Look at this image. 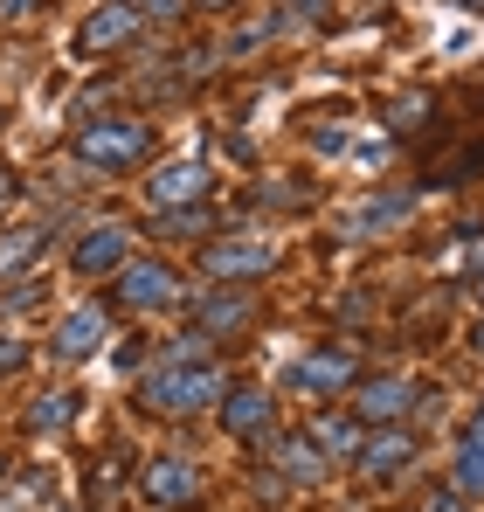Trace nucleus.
<instances>
[{
  "label": "nucleus",
  "instance_id": "obj_30",
  "mask_svg": "<svg viewBox=\"0 0 484 512\" xmlns=\"http://www.w3.org/2000/svg\"><path fill=\"white\" fill-rule=\"evenodd\" d=\"M471 291H478V305H484V256L471 263Z\"/></svg>",
  "mask_w": 484,
  "mask_h": 512
},
{
  "label": "nucleus",
  "instance_id": "obj_21",
  "mask_svg": "<svg viewBox=\"0 0 484 512\" xmlns=\"http://www.w3.org/2000/svg\"><path fill=\"white\" fill-rule=\"evenodd\" d=\"M457 492H478L484 499V443L464 436V450H457Z\"/></svg>",
  "mask_w": 484,
  "mask_h": 512
},
{
  "label": "nucleus",
  "instance_id": "obj_2",
  "mask_svg": "<svg viewBox=\"0 0 484 512\" xmlns=\"http://www.w3.org/2000/svg\"><path fill=\"white\" fill-rule=\"evenodd\" d=\"M153 153V125L146 118H90L77 132V160L90 173H125Z\"/></svg>",
  "mask_w": 484,
  "mask_h": 512
},
{
  "label": "nucleus",
  "instance_id": "obj_4",
  "mask_svg": "<svg viewBox=\"0 0 484 512\" xmlns=\"http://www.w3.org/2000/svg\"><path fill=\"white\" fill-rule=\"evenodd\" d=\"M70 263H77L83 277L125 270V263H132V229H125V222H97V229H83L77 250H70Z\"/></svg>",
  "mask_w": 484,
  "mask_h": 512
},
{
  "label": "nucleus",
  "instance_id": "obj_33",
  "mask_svg": "<svg viewBox=\"0 0 484 512\" xmlns=\"http://www.w3.org/2000/svg\"><path fill=\"white\" fill-rule=\"evenodd\" d=\"M194 7H229V0H194Z\"/></svg>",
  "mask_w": 484,
  "mask_h": 512
},
{
  "label": "nucleus",
  "instance_id": "obj_11",
  "mask_svg": "<svg viewBox=\"0 0 484 512\" xmlns=\"http://www.w3.org/2000/svg\"><path fill=\"white\" fill-rule=\"evenodd\" d=\"M146 194H153L160 208H187V201H201V194H208V160H166V167L146 180Z\"/></svg>",
  "mask_w": 484,
  "mask_h": 512
},
{
  "label": "nucleus",
  "instance_id": "obj_5",
  "mask_svg": "<svg viewBox=\"0 0 484 512\" xmlns=\"http://www.w3.org/2000/svg\"><path fill=\"white\" fill-rule=\"evenodd\" d=\"M180 298V277L166 270V263H125L118 270V305H132V312H166Z\"/></svg>",
  "mask_w": 484,
  "mask_h": 512
},
{
  "label": "nucleus",
  "instance_id": "obj_17",
  "mask_svg": "<svg viewBox=\"0 0 484 512\" xmlns=\"http://www.w3.org/2000/svg\"><path fill=\"white\" fill-rule=\"evenodd\" d=\"M42 250H49V229H42V222H28V229H14V236L0 243V270H21V263H35Z\"/></svg>",
  "mask_w": 484,
  "mask_h": 512
},
{
  "label": "nucleus",
  "instance_id": "obj_6",
  "mask_svg": "<svg viewBox=\"0 0 484 512\" xmlns=\"http://www.w3.org/2000/svg\"><path fill=\"white\" fill-rule=\"evenodd\" d=\"M104 340H111L104 305H77V312H63V319H56L49 353H63V360H90V353H104Z\"/></svg>",
  "mask_w": 484,
  "mask_h": 512
},
{
  "label": "nucleus",
  "instance_id": "obj_13",
  "mask_svg": "<svg viewBox=\"0 0 484 512\" xmlns=\"http://www.w3.org/2000/svg\"><path fill=\"white\" fill-rule=\"evenodd\" d=\"M408 457H415V436H408V429H381V436H360V450H353V464H360V471H374V478L402 471Z\"/></svg>",
  "mask_w": 484,
  "mask_h": 512
},
{
  "label": "nucleus",
  "instance_id": "obj_25",
  "mask_svg": "<svg viewBox=\"0 0 484 512\" xmlns=\"http://www.w3.org/2000/svg\"><path fill=\"white\" fill-rule=\"evenodd\" d=\"M415 118H429V97H402V104L388 111V125H395V132H408Z\"/></svg>",
  "mask_w": 484,
  "mask_h": 512
},
{
  "label": "nucleus",
  "instance_id": "obj_20",
  "mask_svg": "<svg viewBox=\"0 0 484 512\" xmlns=\"http://www.w3.org/2000/svg\"><path fill=\"white\" fill-rule=\"evenodd\" d=\"M312 450H332V457H353V450H360V429L353 423H312Z\"/></svg>",
  "mask_w": 484,
  "mask_h": 512
},
{
  "label": "nucleus",
  "instance_id": "obj_7",
  "mask_svg": "<svg viewBox=\"0 0 484 512\" xmlns=\"http://www.w3.org/2000/svg\"><path fill=\"white\" fill-rule=\"evenodd\" d=\"M132 35H139V7H132V0H104V7L77 28V56H104V49L132 42Z\"/></svg>",
  "mask_w": 484,
  "mask_h": 512
},
{
  "label": "nucleus",
  "instance_id": "obj_26",
  "mask_svg": "<svg viewBox=\"0 0 484 512\" xmlns=\"http://www.w3.org/2000/svg\"><path fill=\"white\" fill-rule=\"evenodd\" d=\"M28 305H42V284H35V277H21V284L7 291V312H28Z\"/></svg>",
  "mask_w": 484,
  "mask_h": 512
},
{
  "label": "nucleus",
  "instance_id": "obj_23",
  "mask_svg": "<svg viewBox=\"0 0 484 512\" xmlns=\"http://www.w3.org/2000/svg\"><path fill=\"white\" fill-rule=\"evenodd\" d=\"M332 0H284V14H277V28H291V21H319Z\"/></svg>",
  "mask_w": 484,
  "mask_h": 512
},
{
  "label": "nucleus",
  "instance_id": "obj_1",
  "mask_svg": "<svg viewBox=\"0 0 484 512\" xmlns=\"http://www.w3.org/2000/svg\"><path fill=\"white\" fill-rule=\"evenodd\" d=\"M222 395H229V381H222V367H215V360H201V353H194V360H173V353H166L160 367L139 381V402H146V409H160V416L215 409Z\"/></svg>",
  "mask_w": 484,
  "mask_h": 512
},
{
  "label": "nucleus",
  "instance_id": "obj_27",
  "mask_svg": "<svg viewBox=\"0 0 484 512\" xmlns=\"http://www.w3.org/2000/svg\"><path fill=\"white\" fill-rule=\"evenodd\" d=\"M132 7H139V14H153V21H173L187 0H132Z\"/></svg>",
  "mask_w": 484,
  "mask_h": 512
},
{
  "label": "nucleus",
  "instance_id": "obj_31",
  "mask_svg": "<svg viewBox=\"0 0 484 512\" xmlns=\"http://www.w3.org/2000/svg\"><path fill=\"white\" fill-rule=\"evenodd\" d=\"M0 201H14V173L0 167Z\"/></svg>",
  "mask_w": 484,
  "mask_h": 512
},
{
  "label": "nucleus",
  "instance_id": "obj_22",
  "mask_svg": "<svg viewBox=\"0 0 484 512\" xmlns=\"http://www.w3.org/2000/svg\"><path fill=\"white\" fill-rule=\"evenodd\" d=\"M42 499H49V478L35 471V478H21V485H14V492L0 499V512H28V506H42Z\"/></svg>",
  "mask_w": 484,
  "mask_h": 512
},
{
  "label": "nucleus",
  "instance_id": "obj_18",
  "mask_svg": "<svg viewBox=\"0 0 484 512\" xmlns=\"http://www.w3.org/2000/svg\"><path fill=\"white\" fill-rule=\"evenodd\" d=\"M249 319V298H201V333H229V326H242Z\"/></svg>",
  "mask_w": 484,
  "mask_h": 512
},
{
  "label": "nucleus",
  "instance_id": "obj_28",
  "mask_svg": "<svg viewBox=\"0 0 484 512\" xmlns=\"http://www.w3.org/2000/svg\"><path fill=\"white\" fill-rule=\"evenodd\" d=\"M319 153H325V160H332V153H346V132H339V125H325V132H319Z\"/></svg>",
  "mask_w": 484,
  "mask_h": 512
},
{
  "label": "nucleus",
  "instance_id": "obj_14",
  "mask_svg": "<svg viewBox=\"0 0 484 512\" xmlns=\"http://www.w3.org/2000/svg\"><path fill=\"white\" fill-rule=\"evenodd\" d=\"M270 471H277V478H291V485H319V478H325V457L312 450V436H284V443H270Z\"/></svg>",
  "mask_w": 484,
  "mask_h": 512
},
{
  "label": "nucleus",
  "instance_id": "obj_34",
  "mask_svg": "<svg viewBox=\"0 0 484 512\" xmlns=\"http://www.w3.org/2000/svg\"><path fill=\"white\" fill-rule=\"evenodd\" d=\"M0 478H7V457H0Z\"/></svg>",
  "mask_w": 484,
  "mask_h": 512
},
{
  "label": "nucleus",
  "instance_id": "obj_9",
  "mask_svg": "<svg viewBox=\"0 0 484 512\" xmlns=\"http://www.w3.org/2000/svg\"><path fill=\"white\" fill-rule=\"evenodd\" d=\"M408 409H415V381H408V374L360 381V402H353V416H360V423H402Z\"/></svg>",
  "mask_w": 484,
  "mask_h": 512
},
{
  "label": "nucleus",
  "instance_id": "obj_32",
  "mask_svg": "<svg viewBox=\"0 0 484 512\" xmlns=\"http://www.w3.org/2000/svg\"><path fill=\"white\" fill-rule=\"evenodd\" d=\"M471 443H484V402H478V423H471Z\"/></svg>",
  "mask_w": 484,
  "mask_h": 512
},
{
  "label": "nucleus",
  "instance_id": "obj_16",
  "mask_svg": "<svg viewBox=\"0 0 484 512\" xmlns=\"http://www.w3.org/2000/svg\"><path fill=\"white\" fill-rule=\"evenodd\" d=\"M70 416H77V395H70V388H56V395H42V402L28 409V429H35V436H56Z\"/></svg>",
  "mask_w": 484,
  "mask_h": 512
},
{
  "label": "nucleus",
  "instance_id": "obj_29",
  "mask_svg": "<svg viewBox=\"0 0 484 512\" xmlns=\"http://www.w3.org/2000/svg\"><path fill=\"white\" fill-rule=\"evenodd\" d=\"M28 7H35V0H0V21H21Z\"/></svg>",
  "mask_w": 484,
  "mask_h": 512
},
{
  "label": "nucleus",
  "instance_id": "obj_12",
  "mask_svg": "<svg viewBox=\"0 0 484 512\" xmlns=\"http://www.w3.org/2000/svg\"><path fill=\"white\" fill-rule=\"evenodd\" d=\"M215 409H222V429H229V436H249V443L270 436V395H263V388H229Z\"/></svg>",
  "mask_w": 484,
  "mask_h": 512
},
{
  "label": "nucleus",
  "instance_id": "obj_15",
  "mask_svg": "<svg viewBox=\"0 0 484 512\" xmlns=\"http://www.w3.org/2000/svg\"><path fill=\"white\" fill-rule=\"evenodd\" d=\"M408 208H415V194H374V201H360L339 229H346V236H381V229L408 222Z\"/></svg>",
  "mask_w": 484,
  "mask_h": 512
},
{
  "label": "nucleus",
  "instance_id": "obj_19",
  "mask_svg": "<svg viewBox=\"0 0 484 512\" xmlns=\"http://www.w3.org/2000/svg\"><path fill=\"white\" fill-rule=\"evenodd\" d=\"M160 229H166V236H208L215 215H208L201 201H187V208H160Z\"/></svg>",
  "mask_w": 484,
  "mask_h": 512
},
{
  "label": "nucleus",
  "instance_id": "obj_24",
  "mask_svg": "<svg viewBox=\"0 0 484 512\" xmlns=\"http://www.w3.org/2000/svg\"><path fill=\"white\" fill-rule=\"evenodd\" d=\"M21 367H28V346L14 340V333H0V381H7V374H21Z\"/></svg>",
  "mask_w": 484,
  "mask_h": 512
},
{
  "label": "nucleus",
  "instance_id": "obj_10",
  "mask_svg": "<svg viewBox=\"0 0 484 512\" xmlns=\"http://www.w3.org/2000/svg\"><path fill=\"white\" fill-rule=\"evenodd\" d=\"M346 381H353V353H346V346H325V353L291 360V388H298V395H332V388H346Z\"/></svg>",
  "mask_w": 484,
  "mask_h": 512
},
{
  "label": "nucleus",
  "instance_id": "obj_8",
  "mask_svg": "<svg viewBox=\"0 0 484 512\" xmlns=\"http://www.w3.org/2000/svg\"><path fill=\"white\" fill-rule=\"evenodd\" d=\"M270 263H277V250L263 236H236V243H208L201 250V270L208 277H263Z\"/></svg>",
  "mask_w": 484,
  "mask_h": 512
},
{
  "label": "nucleus",
  "instance_id": "obj_3",
  "mask_svg": "<svg viewBox=\"0 0 484 512\" xmlns=\"http://www.w3.org/2000/svg\"><path fill=\"white\" fill-rule=\"evenodd\" d=\"M139 492H146L153 506H166V512L201 506V471H194L187 457H153V464L139 471Z\"/></svg>",
  "mask_w": 484,
  "mask_h": 512
}]
</instances>
